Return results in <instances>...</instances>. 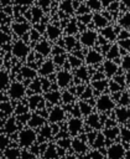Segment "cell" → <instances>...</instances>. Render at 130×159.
Masks as SVG:
<instances>
[{
    "instance_id": "1",
    "label": "cell",
    "mask_w": 130,
    "mask_h": 159,
    "mask_svg": "<svg viewBox=\"0 0 130 159\" xmlns=\"http://www.w3.org/2000/svg\"><path fill=\"white\" fill-rule=\"evenodd\" d=\"M45 34H46V37L48 40L57 41L61 37V34H62V29H61L59 21H57V22H48Z\"/></svg>"
},
{
    "instance_id": "2",
    "label": "cell",
    "mask_w": 130,
    "mask_h": 159,
    "mask_svg": "<svg viewBox=\"0 0 130 159\" xmlns=\"http://www.w3.org/2000/svg\"><path fill=\"white\" fill-rule=\"evenodd\" d=\"M97 41H98V34H97L94 30H90V29L87 30V29H85V31L80 32L79 42H80L83 46L90 47V46H93Z\"/></svg>"
},
{
    "instance_id": "3",
    "label": "cell",
    "mask_w": 130,
    "mask_h": 159,
    "mask_svg": "<svg viewBox=\"0 0 130 159\" xmlns=\"http://www.w3.org/2000/svg\"><path fill=\"white\" fill-rule=\"evenodd\" d=\"M11 30L16 36H25L31 30V25L28 21H14L11 24Z\"/></svg>"
},
{
    "instance_id": "4",
    "label": "cell",
    "mask_w": 130,
    "mask_h": 159,
    "mask_svg": "<svg viewBox=\"0 0 130 159\" xmlns=\"http://www.w3.org/2000/svg\"><path fill=\"white\" fill-rule=\"evenodd\" d=\"M28 52H30V47H28V45H27L25 41H22V40H17V41L12 45V53H14V56H16V57H19V58L26 57V56L28 55Z\"/></svg>"
},
{
    "instance_id": "5",
    "label": "cell",
    "mask_w": 130,
    "mask_h": 159,
    "mask_svg": "<svg viewBox=\"0 0 130 159\" xmlns=\"http://www.w3.org/2000/svg\"><path fill=\"white\" fill-rule=\"evenodd\" d=\"M30 15H31V22L37 24L41 22V20L45 17V11L38 5H32L30 7Z\"/></svg>"
},
{
    "instance_id": "6",
    "label": "cell",
    "mask_w": 130,
    "mask_h": 159,
    "mask_svg": "<svg viewBox=\"0 0 130 159\" xmlns=\"http://www.w3.org/2000/svg\"><path fill=\"white\" fill-rule=\"evenodd\" d=\"M35 51L41 56H47L52 51V47L47 40H40L35 45Z\"/></svg>"
},
{
    "instance_id": "7",
    "label": "cell",
    "mask_w": 130,
    "mask_h": 159,
    "mask_svg": "<svg viewBox=\"0 0 130 159\" xmlns=\"http://www.w3.org/2000/svg\"><path fill=\"white\" fill-rule=\"evenodd\" d=\"M58 10L64 12L67 16H72L74 12H76V7H74V4H73V0H62L58 5Z\"/></svg>"
},
{
    "instance_id": "8",
    "label": "cell",
    "mask_w": 130,
    "mask_h": 159,
    "mask_svg": "<svg viewBox=\"0 0 130 159\" xmlns=\"http://www.w3.org/2000/svg\"><path fill=\"white\" fill-rule=\"evenodd\" d=\"M92 22L94 24V26L95 27H98V29H104V27H106L108 25H109V20L102 14V11L100 12H95V14H93V20H92Z\"/></svg>"
},
{
    "instance_id": "9",
    "label": "cell",
    "mask_w": 130,
    "mask_h": 159,
    "mask_svg": "<svg viewBox=\"0 0 130 159\" xmlns=\"http://www.w3.org/2000/svg\"><path fill=\"white\" fill-rule=\"evenodd\" d=\"M124 148L123 145L120 144H114L109 148L108 150V155H109V159H121L124 157Z\"/></svg>"
},
{
    "instance_id": "10",
    "label": "cell",
    "mask_w": 130,
    "mask_h": 159,
    "mask_svg": "<svg viewBox=\"0 0 130 159\" xmlns=\"http://www.w3.org/2000/svg\"><path fill=\"white\" fill-rule=\"evenodd\" d=\"M103 60L102 57V53L99 51H95V50H89L87 52V56H85V61L89 63V65H98Z\"/></svg>"
},
{
    "instance_id": "11",
    "label": "cell",
    "mask_w": 130,
    "mask_h": 159,
    "mask_svg": "<svg viewBox=\"0 0 130 159\" xmlns=\"http://www.w3.org/2000/svg\"><path fill=\"white\" fill-rule=\"evenodd\" d=\"M97 107H98L99 111H109V109H111V108L114 107V103H113V101L110 99V97H108V96H102V97L98 99V102H97Z\"/></svg>"
},
{
    "instance_id": "12",
    "label": "cell",
    "mask_w": 130,
    "mask_h": 159,
    "mask_svg": "<svg viewBox=\"0 0 130 159\" xmlns=\"http://www.w3.org/2000/svg\"><path fill=\"white\" fill-rule=\"evenodd\" d=\"M100 36H103L105 40L108 41H114L118 37V32L115 31V29L113 26H106L104 29H100Z\"/></svg>"
},
{
    "instance_id": "13",
    "label": "cell",
    "mask_w": 130,
    "mask_h": 159,
    "mask_svg": "<svg viewBox=\"0 0 130 159\" xmlns=\"http://www.w3.org/2000/svg\"><path fill=\"white\" fill-rule=\"evenodd\" d=\"M33 140H35V133L32 130L26 129V130H22L21 132V134H20V142H21L22 145H28Z\"/></svg>"
},
{
    "instance_id": "14",
    "label": "cell",
    "mask_w": 130,
    "mask_h": 159,
    "mask_svg": "<svg viewBox=\"0 0 130 159\" xmlns=\"http://www.w3.org/2000/svg\"><path fill=\"white\" fill-rule=\"evenodd\" d=\"M118 25L123 27L124 30H130V12L129 11L120 12L118 17Z\"/></svg>"
},
{
    "instance_id": "15",
    "label": "cell",
    "mask_w": 130,
    "mask_h": 159,
    "mask_svg": "<svg viewBox=\"0 0 130 159\" xmlns=\"http://www.w3.org/2000/svg\"><path fill=\"white\" fill-rule=\"evenodd\" d=\"M63 43H64V48H67V50H74L76 47L79 48L77 39H76L74 36H72V35L64 36V37H63Z\"/></svg>"
},
{
    "instance_id": "16",
    "label": "cell",
    "mask_w": 130,
    "mask_h": 159,
    "mask_svg": "<svg viewBox=\"0 0 130 159\" xmlns=\"http://www.w3.org/2000/svg\"><path fill=\"white\" fill-rule=\"evenodd\" d=\"M64 31H66V34H67V35H72V36H74V34H77V32L79 31L78 21H77L76 19H71V20H69V22L66 25Z\"/></svg>"
},
{
    "instance_id": "17",
    "label": "cell",
    "mask_w": 130,
    "mask_h": 159,
    "mask_svg": "<svg viewBox=\"0 0 130 159\" xmlns=\"http://www.w3.org/2000/svg\"><path fill=\"white\" fill-rule=\"evenodd\" d=\"M36 5H38L45 12H50L54 7V5H57V2L54 0H38Z\"/></svg>"
},
{
    "instance_id": "18",
    "label": "cell",
    "mask_w": 130,
    "mask_h": 159,
    "mask_svg": "<svg viewBox=\"0 0 130 159\" xmlns=\"http://www.w3.org/2000/svg\"><path fill=\"white\" fill-rule=\"evenodd\" d=\"M57 82L61 87H66L69 82H71V75L66 71H61L58 75H57Z\"/></svg>"
},
{
    "instance_id": "19",
    "label": "cell",
    "mask_w": 130,
    "mask_h": 159,
    "mask_svg": "<svg viewBox=\"0 0 130 159\" xmlns=\"http://www.w3.org/2000/svg\"><path fill=\"white\" fill-rule=\"evenodd\" d=\"M25 93V89H24V86L20 84V83H14L10 88V94L14 97V98H20L22 97V94Z\"/></svg>"
},
{
    "instance_id": "20",
    "label": "cell",
    "mask_w": 130,
    "mask_h": 159,
    "mask_svg": "<svg viewBox=\"0 0 130 159\" xmlns=\"http://www.w3.org/2000/svg\"><path fill=\"white\" fill-rule=\"evenodd\" d=\"M82 128V122L78 118H72L68 123V129L72 134H77Z\"/></svg>"
},
{
    "instance_id": "21",
    "label": "cell",
    "mask_w": 130,
    "mask_h": 159,
    "mask_svg": "<svg viewBox=\"0 0 130 159\" xmlns=\"http://www.w3.org/2000/svg\"><path fill=\"white\" fill-rule=\"evenodd\" d=\"M84 2H85V5L89 7L90 11L100 12L102 9H103V5H102V1H100V0H85Z\"/></svg>"
},
{
    "instance_id": "22",
    "label": "cell",
    "mask_w": 130,
    "mask_h": 159,
    "mask_svg": "<svg viewBox=\"0 0 130 159\" xmlns=\"http://www.w3.org/2000/svg\"><path fill=\"white\" fill-rule=\"evenodd\" d=\"M116 118L119 122H128L130 119V111L126 108H119L116 111Z\"/></svg>"
},
{
    "instance_id": "23",
    "label": "cell",
    "mask_w": 130,
    "mask_h": 159,
    "mask_svg": "<svg viewBox=\"0 0 130 159\" xmlns=\"http://www.w3.org/2000/svg\"><path fill=\"white\" fill-rule=\"evenodd\" d=\"M63 116H64V113H63V111L61 108H53L51 111V113H50V119L52 122H57V120L63 119Z\"/></svg>"
},
{
    "instance_id": "24",
    "label": "cell",
    "mask_w": 130,
    "mask_h": 159,
    "mask_svg": "<svg viewBox=\"0 0 130 159\" xmlns=\"http://www.w3.org/2000/svg\"><path fill=\"white\" fill-rule=\"evenodd\" d=\"M106 56L110 58V60H115L120 56V47L118 45H111L110 48L106 52Z\"/></svg>"
},
{
    "instance_id": "25",
    "label": "cell",
    "mask_w": 130,
    "mask_h": 159,
    "mask_svg": "<svg viewBox=\"0 0 130 159\" xmlns=\"http://www.w3.org/2000/svg\"><path fill=\"white\" fill-rule=\"evenodd\" d=\"M104 71H105V73L109 75V76L115 75L116 71H118V66H116L113 61H106V62L104 63Z\"/></svg>"
},
{
    "instance_id": "26",
    "label": "cell",
    "mask_w": 130,
    "mask_h": 159,
    "mask_svg": "<svg viewBox=\"0 0 130 159\" xmlns=\"http://www.w3.org/2000/svg\"><path fill=\"white\" fill-rule=\"evenodd\" d=\"M53 70H54L53 63H52L51 61H46V62L42 63V66H41V68H40V72H41L42 75H50V73L53 72Z\"/></svg>"
},
{
    "instance_id": "27",
    "label": "cell",
    "mask_w": 130,
    "mask_h": 159,
    "mask_svg": "<svg viewBox=\"0 0 130 159\" xmlns=\"http://www.w3.org/2000/svg\"><path fill=\"white\" fill-rule=\"evenodd\" d=\"M28 40L32 42H38L41 40V32H38L35 27H31V30L28 31Z\"/></svg>"
},
{
    "instance_id": "28",
    "label": "cell",
    "mask_w": 130,
    "mask_h": 159,
    "mask_svg": "<svg viewBox=\"0 0 130 159\" xmlns=\"http://www.w3.org/2000/svg\"><path fill=\"white\" fill-rule=\"evenodd\" d=\"M93 20V14H84V15H79L77 16V21L80 22V24H84V25H89Z\"/></svg>"
},
{
    "instance_id": "29",
    "label": "cell",
    "mask_w": 130,
    "mask_h": 159,
    "mask_svg": "<svg viewBox=\"0 0 130 159\" xmlns=\"http://www.w3.org/2000/svg\"><path fill=\"white\" fill-rule=\"evenodd\" d=\"M88 124L92 127V128H95V129H98L99 127H100V120H99V117L97 116V114H92V116H89V118H88Z\"/></svg>"
},
{
    "instance_id": "30",
    "label": "cell",
    "mask_w": 130,
    "mask_h": 159,
    "mask_svg": "<svg viewBox=\"0 0 130 159\" xmlns=\"http://www.w3.org/2000/svg\"><path fill=\"white\" fill-rule=\"evenodd\" d=\"M35 0H12V4L15 6H22V7H31L33 5Z\"/></svg>"
},
{
    "instance_id": "31",
    "label": "cell",
    "mask_w": 130,
    "mask_h": 159,
    "mask_svg": "<svg viewBox=\"0 0 130 159\" xmlns=\"http://www.w3.org/2000/svg\"><path fill=\"white\" fill-rule=\"evenodd\" d=\"M73 148H74V150L78 152V153H83V152H85V149H87L84 142H82V140H79V139H76V140L73 142Z\"/></svg>"
},
{
    "instance_id": "32",
    "label": "cell",
    "mask_w": 130,
    "mask_h": 159,
    "mask_svg": "<svg viewBox=\"0 0 130 159\" xmlns=\"http://www.w3.org/2000/svg\"><path fill=\"white\" fill-rule=\"evenodd\" d=\"M90 12V10H89V7L85 5V2H80L79 4V6L76 9V14L79 16V15H84V14H89Z\"/></svg>"
},
{
    "instance_id": "33",
    "label": "cell",
    "mask_w": 130,
    "mask_h": 159,
    "mask_svg": "<svg viewBox=\"0 0 130 159\" xmlns=\"http://www.w3.org/2000/svg\"><path fill=\"white\" fill-rule=\"evenodd\" d=\"M11 40V36L9 34H6L5 30H0V46L5 45L6 42H9Z\"/></svg>"
},
{
    "instance_id": "34",
    "label": "cell",
    "mask_w": 130,
    "mask_h": 159,
    "mask_svg": "<svg viewBox=\"0 0 130 159\" xmlns=\"http://www.w3.org/2000/svg\"><path fill=\"white\" fill-rule=\"evenodd\" d=\"M118 128H108L106 130H105V137L108 138V139H114L116 135H118Z\"/></svg>"
},
{
    "instance_id": "35",
    "label": "cell",
    "mask_w": 130,
    "mask_h": 159,
    "mask_svg": "<svg viewBox=\"0 0 130 159\" xmlns=\"http://www.w3.org/2000/svg\"><path fill=\"white\" fill-rule=\"evenodd\" d=\"M119 47L125 51H130V39H124L119 40Z\"/></svg>"
},
{
    "instance_id": "36",
    "label": "cell",
    "mask_w": 130,
    "mask_h": 159,
    "mask_svg": "<svg viewBox=\"0 0 130 159\" xmlns=\"http://www.w3.org/2000/svg\"><path fill=\"white\" fill-rule=\"evenodd\" d=\"M68 61H69L71 67H78V66L80 65V58H79V57H77V56H74V55L69 56Z\"/></svg>"
},
{
    "instance_id": "37",
    "label": "cell",
    "mask_w": 130,
    "mask_h": 159,
    "mask_svg": "<svg viewBox=\"0 0 130 159\" xmlns=\"http://www.w3.org/2000/svg\"><path fill=\"white\" fill-rule=\"evenodd\" d=\"M121 66H123V68H124L125 71L130 72V55H126V56L123 58V61H121Z\"/></svg>"
},
{
    "instance_id": "38",
    "label": "cell",
    "mask_w": 130,
    "mask_h": 159,
    "mask_svg": "<svg viewBox=\"0 0 130 159\" xmlns=\"http://www.w3.org/2000/svg\"><path fill=\"white\" fill-rule=\"evenodd\" d=\"M41 102H42V99H41V97H38V96H33V97L30 98V106H31V108L37 107L38 103H41Z\"/></svg>"
},
{
    "instance_id": "39",
    "label": "cell",
    "mask_w": 130,
    "mask_h": 159,
    "mask_svg": "<svg viewBox=\"0 0 130 159\" xmlns=\"http://www.w3.org/2000/svg\"><path fill=\"white\" fill-rule=\"evenodd\" d=\"M105 86H106V83H105V81H99V80H95V82H94V87H95V89L97 91H103L104 88H105Z\"/></svg>"
},
{
    "instance_id": "40",
    "label": "cell",
    "mask_w": 130,
    "mask_h": 159,
    "mask_svg": "<svg viewBox=\"0 0 130 159\" xmlns=\"http://www.w3.org/2000/svg\"><path fill=\"white\" fill-rule=\"evenodd\" d=\"M77 76H78V78H80V80H85V78H87V76H88L87 68L80 67V68L77 71Z\"/></svg>"
},
{
    "instance_id": "41",
    "label": "cell",
    "mask_w": 130,
    "mask_h": 159,
    "mask_svg": "<svg viewBox=\"0 0 130 159\" xmlns=\"http://www.w3.org/2000/svg\"><path fill=\"white\" fill-rule=\"evenodd\" d=\"M47 99H48L50 102H52V103H54V102H57V101L59 99V94H58V93H56V92H52V93H48V94H47Z\"/></svg>"
},
{
    "instance_id": "42",
    "label": "cell",
    "mask_w": 130,
    "mask_h": 159,
    "mask_svg": "<svg viewBox=\"0 0 130 159\" xmlns=\"http://www.w3.org/2000/svg\"><path fill=\"white\" fill-rule=\"evenodd\" d=\"M64 61H66V53L56 55V56H54V62H56L57 65H63Z\"/></svg>"
},
{
    "instance_id": "43",
    "label": "cell",
    "mask_w": 130,
    "mask_h": 159,
    "mask_svg": "<svg viewBox=\"0 0 130 159\" xmlns=\"http://www.w3.org/2000/svg\"><path fill=\"white\" fill-rule=\"evenodd\" d=\"M103 144H104V138H103V135H98L97 139H95V142H93V145H94L95 148H100V147H103Z\"/></svg>"
},
{
    "instance_id": "44",
    "label": "cell",
    "mask_w": 130,
    "mask_h": 159,
    "mask_svg": "<svg viewBox=\"0 0 130 159\" xmlns=\"http://www.w3.org/2000/svg\"><path fill=\"white\" fill-rule=\"evenodd\" d=\"M22 75L25 77H32V76H35V71L31 70V68H28V67H24L22 68Z\"/></svg>"
},
{
    "instance_id": "45",
    "label": "cell",
    "mask_w": 130,
    "mask_h": 159,
    "mask_svg": "<svg viewBox=\"0 0 130 159\" xmlns=\"http://www.w3.org/2000/svg\"><path fill=\"white\" fill-rule=\"evenodd\" d=\"M121 137H123L124 140L130 142V129H128V128L121 129Z\"/></svg>"
},
{
    "instance_id": "46",
    "label": "cell",
    "mask_w": 130,
    "mask_h": 159,
    "mask_svg": "<svg viewBox=\"0 0 130 159\" xmlns=\"http://www.w3.org/2000/svg\"><path fill=\"white\" fill-rule=\"evenodd\" d=\"M79 108L82 109V111H80L82 113L88 114V113L90 112V106H89L88 103H84V102H83V103H80V104H79Z\"/></svg>"
},
{
    "instance_id": "47",
    "label": "cell",
    "mask_w": 130,
    "mask_h": 159,
    "mask_svg": "<svg viewBox=\"0 0 130 159\" xmlns=\"http://www.w3.org/2000/svg\"><path fill=\"white\" fill-rule=\"evenodd\" d=\"M30 123H31L32 125H40V124L43 123V119L40 118V117H32L31 120H30Z\"/></svg>"
},
{
    "instance_id": "48",
    "label": "cell",
    "mask_w": 130,
    "mask_h": 159,
    "mask_svg": "<svg viewBox=\"0 0 130 159\" xmlns=\"http://www.w3.org/2000/svg\"><path fill=\"white\" fill-rule=\"evenodd\" d=\"M119 102L124 106V104H128L129 102H130V97H129V94H125V93H123L121 94V97H120V99H119Z\"/></svg>"
},
{
    "instance_id": "49",
    "label": "cell",
    "mask_w": 130,
    "mask_h": 159,
    "mask_svg": "<svg viewBox=\"0 0 130 159\" xmlns=\"http://www.w3.org/2000/svg\"><path fill=\"white\" fill-rule=\"evenodd\" d=\"M56 155H57V153H56V150H54L52 147H51V148L47 150V153H46V157H47L48 159H52V158H54Z\"/></svg>"
},
{
    "instance_id": "50",
    "label": "cell",
    "mask_w": 130,
    "mask_h": 159,
    "mask_svg": "<svg viewBox=\"0 0 130 159\" xmlns=\"http://www.w3.org/2000/svg\"><path fill=\"white\" fill-rule=\"evenodd\" d=\"M5 83H7V76L5 73H0V87H4Z\"/></svg>"
},
{
    "instance_id": "51",
    "label": "cell",
    "mask_w": 130,
    "mask_h": 159,
    "mask_svg": "<svg viewBox=\"0 0 130 159\" xmlns=\"http://www.w3.org/2000/svg\"><path fill=\"white\" fill-rule=\"evenodd\" d=\"M6 20H7V15H6L2 10H0V26H1Z\"/></svg>"
},
{
    "instance_id": "52",
    "label": "cell",
    "mask_w": 130,
    "mask_h": 159,
    "mask_svg": "<svg viewBox=\"0 0 130 159\" xmlns=\"http://www.w3.org/2000/svg\"><path fill=\"white\" fill-rule=\"evenodd\" d=\"M63 98H64V102H72V99H73V96L69 93V92H67V93H64L63 94Z\"/></svg>"
},
{
    "instance_id": "53",
    "label": "cell",
    "mask_w": 130,
    "mask_h": 159,
    "mask_svg": "<svg viewBox=\"0 0 130 159\" xmlns=\"http://www.w3.org/2000/svg\"><path fill=\"white\" fill-rule=\"evenodd\" d=\"M100 1H102L103 7H105V9H106V7H108L110 4H113L114 1H118V0H100Z\"/></svg>"
},
{
    "instance_id": "54",
    "label": "cell",
    "mask_w": 130,
    "mask_h": 159,
    "mask_svg": "<svg viewBox=\"0 0 130 159\" xmlns=\"http://www.w3.org/2000/svg\"><path fill=\"white\" fill-rule=\"evenodd\" d=\"M119 88H120V86H119V83H116L115 81L111 83V86H110V89L114 92V91H119Z\"/></svg>"
},
{
    "instance_id": "55",
    "label": "cell",
    "mask_w": 130,
    "mask_h": 159,
    "mask_svg": "<svg viewBox=\"0 0 130 159\" xmlns=\"http://www.w3.org/2000/svg\"><path fill=\"white\" fill-rule=\"evenodd\" d=\"M90 96H92V92H90V89H89V88H87V91H84V93L82 94V97H83V98H85V99H88Z\"/></svg>"
},
{
    "instance_id": "56",
    "label": "cell",
    "mask_w": 130,
    "mask_h": 159,
    "mask_svg": "<svg viewBox=\"0 0 130 159\" xmlns=\"http://www.w3.org/2000/svg\"><path fill=\"white\" fill-rule=\"evenodd\" d=\"M0 4H1V6H9V5H11L12 4V0H0Z\"/></svg>"
},
{
    "instance_id": "57",
    "label": "cell",
    "mask_w": 130,
    "mask_h": 159,
    "mask_svg": "<svg viewBox=\"0 0 130 159\" xmlns=\"http://www.w3.org/2000/svg\"><path fill=\"white\" fill-rule=\"evenodd\" d=\"M90 158H92V159H102V155H100L98 152H93V153L90 154Z\"/></svg>"
},
{
    "instance_id": "58",
    "label": "cell",
    "mask_w": 130,
    "mask_h": 159,
    "mask_svg": "<svg viewBox=\"0 0 130 159\" xmlns=\"http://www.w3.org/2000/svg\"><path fill=\"white\" fill-rule=\"evenodd\" d=\"M64 159H74L73 157H67V158H64Z\"/></svg>"
},
{
    "instance_id": "59",
    "label": "cell",
    "mask_w": 130,
    "mask_h": 159,
    "mask_svg": "<svg viewBox=\"0 0 130 159\" xmlns=\"http://www.w3.org/2000/svg\"><path fill=\"white\" fill-rule=\"evenodd\" d=\"M54 1H56V2H61L62 0H54Z\"/></svg>"
},
{
    "instance_id": "60",
    "label": "cell",
    "mask_w": 130,
    "mask_h": 159,
    "mask_svg": "<svg viewBox=\"0 0 130 159\" xmlns=\"http://www.w3.org/2000/svg\"><path fill=\"white\" fill-rule=\"evenodd\" d=\"M0 58H1V55H0Z\"/></svg>"
}]
</instances>
